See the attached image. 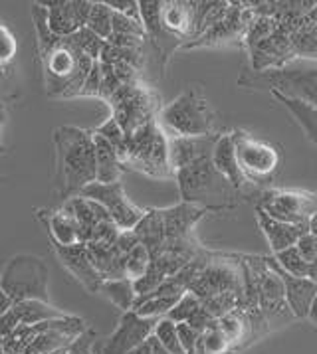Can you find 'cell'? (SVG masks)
Wrapping results in <instances>:
<instances>
[{
  "mask_svg": "<svg viewBox=\"0 0 317 354\" xmlns=\"http://www.w3.org/2000/svg\"><path fill=\"white\" fill-rule=\"evenodd\" d=\"M0 287L20 301H48V268L36 255H15L0 275Z\"/></svg>",
  "mask_w": 317,
  "mask_h": 354,
  "instance_id": "obj_8",
  "label": "cell"
},
{
  "mask_svg": "<svg viewBox=\"0 0 317 354\" xmlns=\"http://www.w3.org/2000/svg\"><path fill=\"white\" fill-rule=\"evenodd\" d=\"M123 165L153 178L174 176L169 156V135L158 121H151L127 135Z\"/></svg>",
  "mask_w": 317,
  "mask_h": 354,
  "instance_id": "obj_5",
  "label": "cell"
},
{
  "mask_svg": "<svg viewBox=\"0 0 317 354\" xmlns=\"http://www.w3.org/2000/svg\"><path fill=\"white\" fill-rule=\"evenodd\" d=\"M309 279L317 281V257H316V261L311 263V273H309Z\"/></svg>",
  "mask_w": 317,
  "mask_h": 354,
  "instance_id": "obj_50",
  "label": "cell"
},
{
  "mask_svg": "<svg viewBox=\"0 0 317 354\" xmlns=\"http://www.w3.org/2000/svg\"><path fill=\"white\" fill-rule=\"evenodd\" d=\"M80 97H101V68L100 62L93 64V68L87 75L86 84L82 87V93Z\"/></svg>",
  "mask_w": 317,
  "mask_h": 354,
  "instance_id": "obj_41",
  "label": "cell"
},
{
  "mask_svg": "<svg viewBox=\"0 0 317 354\" xmlns=\"http://www.w3.org/2000/svg\"><path fill=\"white\" fill-rule=\"evenodd\" d=\"M291 44L296 57L300 59H317V24L305 18L291 34Z\"/></svg>",
  "mask_w": 317,
  "mask_h": 354,
  "instance_id": "obj_30",
  "label": "cell"
},
{
  "mask_svg": "<svg viewBox=\"0 0 317 354\" xmlns=\"http://www.w3.org/2000/svg\"><path fill=\"white\" fill-rule=\"evenodd\" d=\"M0 354H4V348H2V346H0Z\"/></svg>",
  "mask_w": 317,
  "mask_h": 354,
  "instance_id": "obj_53",
  "label": "cell"
},
{
  "mask_svg": "<svg viewBox=\"0 0 317 354\" xmlns=\"http://www.w3.org/2000/svg\"><path fill=\"white\" fill-rule=\"evenodd\" d=\"M93 34H98L101 40H109L114 36V10L107 6V2H93L91 12L87 18V26Z\"/></svg>",
  "mask_w": 317,
  "mask_h": 354,
  "instance_id": "obj_32",
  "label": "cell"
},
{
  "mask_svg": "<svg viewBox=\"0 0 317 354\" xmlns=\"http://www.w3.org/2000/svg\"><path fill=\"white\" fill-rule=\"evenodd\" d=\"M2 183H6V178H4V176H0V185H2Z\"/></svg>",
  "mask_w": 317,
  "mask_h": 354,
  "instance_id": "obj_52",
  "label": "cell"
},
{
  "mask_svg": "<svg viewBox=\"0 0 317 354\" xmlns=\"http://www.w3.org/2000/svg\"><path fill=\"white\" fill-rule=\"evenodd\" d=\"M202 309L201 299L197 297L194 293L187 291L183 297L179 299V303L173 307V311L167 315V319H171L173 323L181 325V323H188L197 313Z\"/></svg>",
  "mask_w": 317,
  "mask_h": 354,
  "instance_id": "obj_38",
  "label": "cell"
},
{
  "mask_svg": "<svg viewBox=\"0 0 317 354\" xmlns=\"http://www.w3.org/2000/svg\"><path fill=\"white\" fill-rule=\"evenodd\" d=\"M212 165L218 170V174L234 190L242 192L248 186V178L240 169V162H238V156H236V147H234V141H232V135H220L218 137L215 151H212Z\"/></svg>",
  "mask_w": 317,
  "mask_h": 354,
  "instance_id": "obj_21",
  "label": "cell"
},
{
  "mask_svg": "<svg viewBox=\"0 0 317 354\" xmlns=\"http://www.w3.org/2000/svg\"><path fill=\"white\" fill-rule=\"evenodd\" d=\"M256 222H258L260 230L264 234V238L268 241V245L272 248V252L280 254L284 250L293 248L303 234L309 232L307 226H296V224H286V222H280L270 218L268 214L264 212L260 206H256Z\"/></svg>",
  "mask_w": 317,
  "mask_h": 354,
  "instance_id": "obj_19",
  "label": "cell"
},
{
  "mask_svg": "<svg viewBox=\"0 0 317 354\" xmlns=\"http://www.w3.org/2000/svg\"><path fill=\"white\" fill-rule=\"evenodd\" d=\"M161 10H163V2L161 0H143V2H139L141 24H143L145 32H147V38L155 44L157 48L163 50L165 38H171V36L163 30ZM171 40H174V38H171Z\"/></svg>",
  "mask_w": 317,
  "mask_h": 354,
  "instance_id": "obj_28",
  "label": "cell"
},
{
  "mask_svg": "<svg viewBox=\"0 0 317 354\" xmlns=\"http://www.w3.org/2000/svg\"><path fill=\"white\" fill-rule=\"evenodd\" d=\"M254 18H256V10L252 8V2H230L226 12L220 16L199 40L185 44V50L244 40L246 30L252 24Z\"/></svg>",
  "mask_w": 317,
  "mask_h": 354,
  "instance_id": "obj_14",
  "label": "cell"
},
{
  "mask_svg": "<svg viewBox=\"0 0 317 354\" xmlns=\"http://www.w3.org/2000/svg\"><path fill=\"white\" fill-rule=\"evenodd\" d=\"M183 202L201 206L208 212H220L234 206L238 190H234L215 169L212 156L201 158L174 172Z\"/></svg>",
  "mask_w": 317,
  "mask_h": 354,
  "instance_id": "obj_4",
  "label": "cell"
},
{
  "mask_svg": "<svg viewBox=\"0 0 317 354\" xmlns=\"http://www.w3.org/2000/svg\"><path fill=\"white\" fill-rule=\"evenodd\" d=\"M62 208H66L78 220V224L82 227V240H84V243L91 240L93 230L100 226L101 222L111 220L109 214L105 212V208L101 204H98L96 200L84 198V196L70 198L68 202H64Z\"/></svg>",
  "mask_w": 317,
  "mask_h": 354,
  "instance_id": "obj_23",
  "label": "cell"
},
{
  "mask_svg": "<svg viewBox=\"0 0 317 354\" xmlns=\"http://www.w3.org/2000/svg\"><path fill=\"white\" fill-rule=\"evenodd\" d=\"M153 337L173 354H185V348L181 344V339H179V328H176V323H173L171 319H158L157 326L153 330Z\"/></svg>",
  "mask_w": 317,
  "mask_h": 354,
  "instance_id": "obj_36",
  "label": "cell"
},
{
  "mask_svg": "<svg viewBox=\"0 0 317 354\" xmlns=\"http://www.w3.org/2000/svg\"><path fill=\"white\" fill-rule=\"evenodd\" d=\"M163 30L174 40H192L194 32V18H192V2H163L161 10Z\"/></svg>",
  "mask_w": 317,
  "mask_h": 354,
  "instance_id": "obj_22",
  "label": "cell"
},
{
  "mask_svg": "<svg viewBox=\"0 0 317 354\" xmlns=\"http://www.w3.org/2000/svg\"><path fill=\"white\" fill-rule=\"evenodd\" d=\"M220 135H206V137H169V156L173 172L185 169L188 165L212 156L215 145Z\"/></svg>",
  "mask_w": 317,
  "mask_h": 354,
  "instance_id": "obj_18",
  "label": "cell"
},
{
  "mask_svg": "<svg viewBox=\"0 0 317 354\" xmlns=\"http://www.w3.org/2000/svg\"><path fill=\"white\" fill-rule=\"evenodd\" d=\"M107 6L117 12V15L129 16L133 20H139L141 22V12H139V2L135 0H109Z\"/></svg>",
  "mask_w": 317,
  "mask_h": 354,
  "instance_id": "obj_43",
  "label": "cell"
},
{
  "mask_svg": "<svg viewBox=\"0 0 317 354\" xmlns=\"http://www.w3.org/2000/svg\"><path fill=\"white\" fill-rule=\"evenodd\" d=\"M46 10L48 28L58 38H70L87 26L91 4L87 0H56V2H38Z\"/></svg>",
  "mask_w": 317,
  "mask_h": 354,
  "instance_id": "obj_16",
  "label": "cell"
},
{
  "mask_svg": "<svg viewBox=\"0 0 317 354\" xmlns=\"http://www.w3.org/2000/svg\"><path fill=\"white\" fill-rule=\"evenodd\" d=\"M258 77L270 87V91L317 107V59L296 57L288 66L258 73Z\"/></svg>",
  "mask_w": 317,
  "mask_h": 354,
  "instance_id": "obj_9",
  "label": "cell"
},
{
  "mask_svg": "<svg viewBox=\"0 0 317 354\" xmlns=\"http://www.w3.org/2000/svg\"><path fill=\"white\" fill-rule=\"evenodd\" d=\"M157 121L171 137H206L212 135L215 113L201 89L190 87L161 109Z\"/></svg>",
  "mask_w": 317,
  "mask_h": 354,
  "instance_id": "obj_6",
  "label": "cell"
},
{
  "mask_svg": "<svg viewBox=\"0 0 317 354\" xmlns=\"http://www.w3.org/2000/svg\"><path fill=\"white\" fill-rule=\"evenodd\" d=\"M307 18H309L311 22H316V24H317V2H316V6L311 8V12L307 15Z\"/></svg>",
  "mask_w": 317,
  "mask_h": 354,
  "instance_id": "obj_51",
  "label": "cell"
},
{
  "mask_svg": "<svg viewBox=\"0 0 317 354\" xmlns=\"http://www.w3.org/2000/svg\"><path fill=\"white\" fill-rule=\"evenodd\" d=\"M296 248H298V252L303 255L305 261L314 263L317 257V236L316 234H311V232L303 234L302 238H300V241L296 243Z\"/></svg>",
  "mask_w": 317,
  "mask_h": 354,
  "instance_id": "obj_44",
  "label": "cell"
},
{
  "mask_svg": "<svg viewBox=\"0 0 317 354\" xmlns=\"http://www.w3.org/2000/svg\"><path fill=\"white\" fill-rule=\"evenodd\" d=\"M275 268H278V273L286 287V301H288L289 311L293 313V317L300 321L307 319L309 309L314 305V299L317 295V281L309 279V277L289 275L288 271H284L278 266V261H275Z\"/></svg>",
  "mask_w": 317,
  "mask_h": 354,
  "instance_id": "obj_20",
  "label": "cell"
},
{
  "mask_svg": "<svg viewBox=\"0 0 317 354\" xmlns=\"http://www.w3.org/2000/svg\"><path fill=\"white\" fill-rule=\"evenodd\" d=\"M309 232L317 236V212L314 214V216H311V220H309Z\"/></svg>",
  "mask_w": 317,
  "mask_h": 354,
  "instance_id": "obj_49",
  "label": "cell"
},
{
  "mask_svg": "<svg viewBox=\"0 0 317 354\" xmlns=\"http://www.w3.org/2000/svg\"><path fill=\"white\" fill-rule=\"evenodd\" d=\"M16 56V40L12 32L6 28L4 24H0V70L8 68V64Z\"/></svg>",
  "mask_w": 317,
  "mask_h": 354,
  "instance_id": "obj_40",
  "label": "cell"
},
{
  "mask_svg": "<svg viewBox=\"0 0 317 354\" xmlns=\"http://www.w3.org/2000/svg\"><path fill=\"white\" fill-rule=\"evenodd\" d=\"M194 354H232V344L224 337V333L218 328V321L217 325H212L208 330L202 333Z\"/></svg>",
  "mask_w": 317,
  "mask_h": 354,
  "instance_id": "obj_33",
  "label": "cell"
},
{
  "mask_svg": "<svg viewBox=\"0 0 317 354\" xmlns=\"http://www.w3.org/2000/svg\"><path fill=\"white\" fill-rule=\"evenodd\" d=\"M274 259L278 261V266L284 271H288L289 275H296V277H309L311 273V263L303 259V255L298 252V248H289L284 250L280 254L274 255Z\"/></svg>",
  "mask_w": 317,
  "mask_h": 354,
  "instance_id": "obj_35",
  "label": "cell"
},
{
  "mask_svg": "<svg viewBox=\"0 0 317 354\" xmlns=\"http://www.w3.org/2000/svg\"><path fill=\"white\" fill-rule=\"evenodd\" d=\"M56 142V185L60 198L68 202L82 194L86 186L93 185L96 172V147L93 133L78 127H60L54 133Z\"/></svg>",
  "mask_w": 317,
  "mask_h": 354,
  "instance_id": "obj_3",
  "label": "cell"
},
{
  "mask_svg": "<svg viewBox=\"0 0 317 354\" xmlns=\"http://www.w3.org/2000/svg\"><path fill=\"white\" fill-rule=\"evenodd\" d=\"M157 323L155 319H145L135 311L123 313L116 330L105 340L96 342L93 354H129L153 337Z\"/></svg>",
  "mask_w": 317,
  "mask_h": 354,
  "instance_id": "obj_15",
  "label": "cell"
},
{
  "mask_svg": "<svg viewBox=\"0 0 317 354\" xmlns=\"http://www.w3.org/2000/svg\"><path fill=\"white\" fill-rule=\"evenodd\" d=\"M232 135V141L236 147V156L240 162V169L248 178V183H260L270 180L280 170L282 156L274 145L256 139L254 135L236 129Z\"/></svg>",
  "mask_w": 317,
  "mask_h": 354,
  "instance_id": "obj_11",
  "label": "cell"
},
{
  "mask_svg": "<svg viewBox=\"0 0 317 354\" xmlns=\"http://www.w3.org/2000/svg\"><path fill=\"white\" fill-rule=\"evenodd\" d=\"M258 206L274 220L309 227V220L317 212V194L305 190L270 188L260 194Z\"/></svg>",
  "mask_w": 317,
  "mask_h": 354,
  "instance_id": "obj_12",
  "label": "cell"
},
{
  "mask_svg": "<svg viewBox=\"0 0 317 354\" xmlns=\"http://www.w3.org/2000/svg\"><path fill=\"white\" fill-rule=\"evenodd\" d=\"M188 291L201 299V303L224 293H238L244 297V271L240 255L204 252L201 270L190 281Z\"/></svg>",
  "mask_w": 317,
  "mask_h": 354,
  "instance_id": "obj_7",
  "label": "cell"
},
{
  "mask_svg": "<svg viewBox=\"0 0 317 354\" xmlns=\"http://www.w3.org/2000/svg\"><path fill=\"white\" fill-rule=\"evenodd\" d=\"M44 224H46L52 240L58 248H72V245H78V243H84L82 227L66 208H60L56 212L50 214L44 220Z\"/></svg>",
  "mask_w": 317,
  "mask_h": 354,
  "instance_id": "obj_25",
  "label": "cell"
},
{
  "mask_svg": "<svg viewBox=\"0 0 317 354\" xmlns=\"http://www.w3.org/2000/svg\"><path fill=\"white\" fill-rule=\"evenodd\" d=\"M109 105L114 109L111 117L127 135L151 121H157V113H161L157 95L139 82L123 85L109 100Z\"/></svg>",
  "mask_w": 317,
  "mask_h": 354,
  "instance_id": "obj_10",
  "label": "cell"
},
{
  "mask_svg": "<svg viewBox=\"0 0 317 354\" xmlns=\"http://www.w3.org/2000/svg\"><path fill=\"white\" fill-rule=\"evenodd\" d=\"M307 321H309L311 325L317 326V295H316V299H314V305H311V309H309Z\"/></svg>",
  "mask_w": 317,
  "mask_h": 354,
  "instance_id": "obj_48",
  "label": "cell"
},
{
  "mask_svg": "<svg viewBox=\"0 0 317 354\" xmlns=\"http://www.w3.org/2000/svg\"><path fill=\"white\" fill-rule=\"evenodd\" d=\"M80 196L96 200L98 204H101L105 208V212L109 214V218L116 222V226L121 232L135 230V226L143 220L145 210H141L139 206H135L127 198L125 188H123L121 183H116V185H100V183H93V185L86 186Z\"/></svg>",
  "mask_w": 317,
  "mask_h": 354,
  "instance_id": "obj_13",
  "label": "cell"
},
{
  "mask_svg": "<svg viewBox=\"0 0 317 354\" xmlns=\"http://www.w3.org/2000/svg\"><path fill=\"white\" fill-rule=\"evenodd\" d=\"M149 340H151V346H153V354H173V353H169V351H167V348H165V346H163L155 337H151Z\"/></svg>",
  "mask_w": 317,
  "mask_h": 354,
  "instance_id": "obj_46",
  "label": "cell"
},
{
  "mask_svg": "<svg viewBox=\"0 0 317 354\" xmlns=\"http://www.w3.org/2000/svg\"><path fill=\"white\" fill-rule=\"evenodd\" d=\"M32 15L38 30V48L44 62L48 93L58 97H80L96 62L82 54L72 38H58L50 32L46 10L38 2L32 6Z\"/></svg>",
  "mask_w": 317,
  "mask_h": 354,
  "instance_id": "obj_1",
  "label": "cell"
},
{
  "mask_svg": "<svg viewBox=\"0 0 317 354\" xmlns=\"http://www.w3.org/2000/svg\"><path fill=\"white\" fill-rule=\"evenodd\" d=\"M72 42L75 44V48L86 54L87 57H91L93 62H100L101 54H103V48H105V40H101L98 34H93L89 28H82L78 34L70 36Z\"/></svg>",
  "mask_w": 317,
  "mask_h": 354,
  "instance_id": "obj_37",
  "label": "cell"
},
{
  "mask_svg": "<svg viewBox=\"0 0 317 354\" xmlns=\"http://www.w3.org/2000/svg\"><path fill=\"white\" fill-rule=\"evenodd\" d=\"M244 271V307L260 311L268 326L275 330L289 325L296 317L286 301V287L278 273L274 257L240 255Z\"/></svg>",
  "mask_w": 317,
  "mask_h": 354,
  "instance_id": "obj_2",
  "label": "cell"
},
{
  "mask_svg": "<svg viewBox=\"0 0 317 354\" xmlns=\"http://www.w3.org/2000/svg\"><path fill=\"white\" fill-rule=\"evenodd\" d=\"M96 135H100L103 137L107 142H111L114 147L117 149V153L121 156V160H123V155H125V149H127V133L121 129V125L117 123L114 117H109L103 125L93 131Z\"/></svg>",
  "mask_w": 317,
  "mask_h": 354,
  "instance_id": "obj_39",
  "label": "cell"
},
{
  "mask_svg": "<svg viewBox=\"0 0 317 354\" xmlns=\"http://www.w3.org/2000/svg\"><path fill=\"white\" fill-rule=\"evenodd\" d=\"M93 147H96V172H98L96 183H100V185L119 183L125 165H123L116 147L96 133H93Z\"/></svg>",
  "mask_w": 317,
  "mask_h": 354,
  "instance_id": "obj_24",
  "label": "cell"
},
{
  "mask_svg": "<svg viewBox=\"0 0 317 354\" xmlns=\"http://www.w3.org/2000/svg\"><path fill=\"white\" fill-rule=\"evenodd\" d=\"M272 97L280 101L286 109H288L291 117L296 119V123L302 127L303 135L307 137V141L311 142L317 149V107L305 103V101L293 100V97H286V95H280L275 91H270Z\"/></svg>",
  "mask_w": 317,
  "mask_h": 354,
  "instance_id": "obj_26",
  "label": "cell"
},
{
  "mask_svg": "<svg viewBox=\"0 0 317 354\" xmlns=\"http://www.w3.org/2000/svg\"><path fill=\"white\" fill-rule=\"evenodd\" d=\"M12 307H15V301H12V297L0 287V317H4L6 313L12 311Z\"/></svg>",
  "mask_w": 317,
  "mask_h": 354,
  "instance_id": "obj_45",
  "label": "cell"
},
{
  "mask_svg": "<svg viewBox=\"0 0 317 354\" xmlns=\"http://www.w3.org/2000/svg\"><path fill=\"white\" fill-rule=\"evenodd\" d=\"M176 328H179V339H181V344L185 348V354H194L199 339H201V333L194 330L188 323H181V325H176Z\"/></svg>",
  "mask_w": 317,
  "mask_h": 354,
  "instance_id": "obj_42",
  "label": "cell"
},
{
  "mask_svg": "<svg viewBox=\"0 0 317 354\" xmlns=\"http://www.w3.org/2000/svg\"><path fill=\"white\" fill-rule=\"evenodd\" d=\"M15 313L20 321V326H34L66 317V313L58 311L48 301H20L15 303Z\"/></svg>",
  "mask_w": 317,
  "mask_h": 354,
  "instance_id": "obj_27",
  "label": "cell"
},
{
  "mask_svg": "<svg viewBox=\"0 0 317 354\" xmlns=\"http://www.w3.org/2000/svg\"><path fill=\"white\" fill-rule=\"evenodd\" d=\"M129 354H153V346H151V340L143 342L141 346H137L135 351H131Z\"/></svg>",
  "mask_w": 317,
  "mask_h": 354,
  "instance_id": "obj_47",
  "label": "cell"
},
{
  "mask_svg": "<svg viewBox=\"0 0 317 354\" xmlns=\"http://www.w3.org/2000/svg\"><path fill=\"white\" fill-rule=\"evenodd\" d=\"M151 268V254L143 243H137L129 254L125 255V279L133 283L145 277V273Z\"/></svg>",
  "mask_w": 317,
  "mask_h": 354,
  "instance_id": "obj_34",
  "label": "cell"
},
{
  "mask_svg": "<svg viewBox=\"0 0 317 354\" xmlns=\"http://www.w3.org/2000/svg\"><path fill=\"white\" fill-rule=\"evenodd\" d=\"M181 297H171V295H147V297H137L135 309L133 311L141 315L145 319H165L173 307L179 303Z\"/></svg>",
  "mask_w": 317,
  "mask_h": 354,
  "instance_id": "obj_31",
  "label": "cell"
},
{
  "mask_svg": "<svg viewBox=\"0 0 317 354\" xmlns=\"http://www.w3.org/2000/svg\"><path fill=\"white\" fill-rule=\"evenodd\" d=\"M56 254H58L62 266L70 271L89 293H100L103 277L96 270L86 243H78L72 248H58L56 245Z\"/></svg>",
  "mask_w": 317,
  "mask_h": 354,
  "instance_id": "obj_17",
  "label": "cell"
},
{
  "mask_svg": "<svg viewBox=\"0 0 317 354\" xmlns=\"http://www.w3.org/2000/svg\"><path fill=\"white\" fill-rule=\"evenodd\" d=\"M100 293L107 297L121 313H129L135 309L137 303V289L131 279H109L101 283Z\"/></svg>",
  "mask_w": 317,
  "mask_h": 354,
  "instance_id": "obj_29",
  "label": "cell"
}]
</instances>
